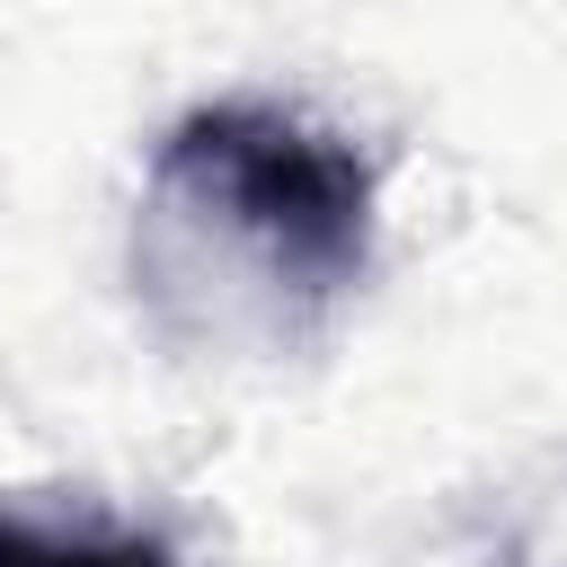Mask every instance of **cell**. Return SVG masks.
Instances as JSON below:
<instances>
[{"label":"cell","mask_w":567,"mask_h":567,"mask_svg":"<svg viewBox=\"0 0 567 567\" xmlns=\"http://www.w3.org/2000/svg\"><path fill=\"white\" fill-rule=\"evenodd\" d=\"M381 159L301 97L230 89L159 124L124 230L133 310L177 354H301L372 284Z\"/></svg>","instance_id":"6da1fadb"},{"label":"cell","mask_w":567,"mask_h":567,"mask_svg":"<svg viewBox=\"0 0 567 567\" xmlns=\"http://www.w3.org/2000/svg\"><path fill=\"white\" fill-rule=\"evenodd\" d=\"M0 567H177V549H168V532H151V523L0 505Z\"/></svg>","instance_id":"7a4b0ae2"},{"label":"cell","mask_w":567,"mask_h":567,"mask_svg":"<svg viewBox=\"0 0 567 567\" xmlns=\"http://www.w3.org/2000/svg\"><path fill=\"white\" fill-rule=\"evenodd\" d=\"M496 567H567V452L514 496V514L496 532Z\"/></svg>","instance_id":"3957f363"}]
</instances>
